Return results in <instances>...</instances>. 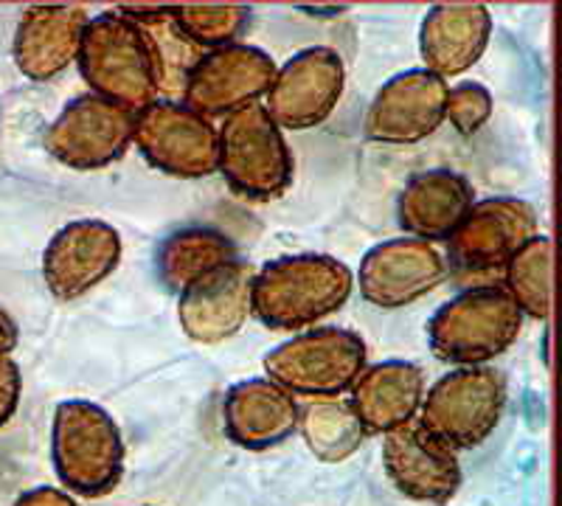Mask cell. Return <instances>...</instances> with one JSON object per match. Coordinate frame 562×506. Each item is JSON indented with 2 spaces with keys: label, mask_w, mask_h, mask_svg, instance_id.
<instances>
[{
  "label": "cell",
  "mask_w": 562,
  "mask_h": 506,
  "mask_svg": "<svg viewBox=\"0 0 562 506\" xmlns=\"http://www.w3.org/2000/svg\"><path fill=\"white\" fill-rule=\"evenodd\" d=\"M355 276L326 254H293L265 262L254 276V315L268 329L307 333L344 310Z\"/></svg>",
  "instance_id": "1"
},
{
  "label": "cell",
  "mask_w": 562,
  "mask_h": 506,
  "mask_svg": "<svg viewBox=\"0 0 562 506\" xmlns=\"http://www.w3.org/2000/svg\"><path fill=\"white\" fill-rule=\"evenodd\" d=\"M79 71L90 93L140 113L158 102L160 71L147 29L119 9L90 18L79 52Z\"/></svg>",
  "instance_id": "2"
},
{
  "label": "cell",
  "mask_w": 562,
  "mask_h": 506,
  "mask_svg": "<svg viewBox=\"0 0 562 506\" xmlns=\"http://www.w3.org/2000/svg\"><path fill=\"white\" fill-rule=\"evenodd\" d=\"M524 310L501 284H473L441 304L428 324L434 355L456 369L484 366L518 340Z\"/></svg>",
  "instance_id": "3"
},
{
  "label": "cell",
  "mask_w": 562,
  "mask_h": 506,
  "mask_svg": "<svg viewBox=\"0 0 562 506\" xmlns=\"http://www.w3.org/2000/svg\"><path fill=\"white\" fill-rule=\"evenodd\" d=\"M52 462L59 481L82 498H104L124 473V439L102 405L65 400L54 411Z\"/></svg>",
  "instance_id": "4"
},
{
  "label": "cell",
  "mask_w": 562,
  "mask_h": 506,
  "mask_svg": "<svg viewBox=\"0 0 562 506\" xmlns=\"http://www.w3.org/2000/svg\"><path fill=\"white\" fill-rule=\"evenodd\" d=\"M369 347L344 327H313L270 349L265 372L293 397L333 400L355 389L369 369Z\"/></svg>",
  "instance_id": "5"
},
{
  "label": "cell",
  "mask_w": 562,
  "mask_h": 506,
  "mask_svg": "<svg viewBox=\"0 0 562 506\" xmlns=\"http://www.w3.org/2000/svg\"><path fill=\"white\" fill-rule=\"evenodd\" d=\"M220 172L231 192L248 203L279 200L293 183V153L268 108L254 104L220 127Z\"/></svg>",
  "instance_id": "6"
},
{
  "label": "cell",
  "mask_w": 562,
  "mask_h": 506,
  "mask_svg": "<svg viewBox=\"0 0 562 506\" xmlns=\"http://www.w3.org/2000/svg\"><path fill=\"white\" fill-rule=\"evenodd\" d=\"M506 408V380L490 366L453 369L425 394L419 423L459 453L484 445Z\"/></svg>",
  "instance_id": "7"
},
{
  "label": "cell",
  "mask_w": 562,
  "mask_h": 506,
  "mask_svg": "<svg viewBox=\"0 0 562 506\" xmlns=\"http://www.w3.org/2000/svg\"><path fill=\"white\" fill-rule=\"evenodd\" d=\"M135 147L169 178L198 180L220 172V130L186 102H155L135 113Z\"/></svg>",
  "instance_id": "8"
},
{
  "label": "cell",
  "mask_w": 562,
  "mask_h": 506,
  "mask_svg": "<svg viewBox=\"0 0 562 506\" xmlns=\"http://www.w3.org/2000/svg\"><path fill=\"white\" fill-rule=\"evenodd\" d=\"M43 144L65 167L79 172L104 169L135 144V113L97 93H82L65 104L45 130Z\"/></svg>",
  "instance_id": "9"
},
{
  "label": "cell",
  "mask_w": 562,
  "mask_h": 506,
  "mask_svg": "<svg viewBox=\"0 0 562 506\" xmlns=\"http://www.w3.org/2000/svg\"><path fill=\"white\" fill-rule=\"evenodd\" d=\"M537 237V212L518 198L475 200L448 243L450 270L461 279L504 273L512 257Z\"/></svg>",
  "instance_id": "10"
},
{
  "label": "cell",
  "mask_w": 562,
  "mask_h": 506,
  "mask_svg": "<svg viewBox=\"0 0 562 506\" xmlns=\"http://www.w3.org/2000/svg\"><path fill=\"white\" fill-rule=\"evenodd\" d=\"M273 57L248 43L205 52L183 88V102L205 119L234 116L268 97L276 82Z\"/></svg>",
  "instance_id": "11"
},
{
  "label": "cell",
  "mask_w": 562,
  "mask_h": 506,
  "mask_svg": "<svg viewBox=\"0 0 562 506\" xmlns=\"http://www.w3.org/2000/svg\"><path fill=\"white\" fill-rule=\"evenodd\" d=\"M448 79L436 77L428 68L396 74L371 99L363 119L366 138L394 147L425 142L448 119Z\"/></svg>",
  "instance_id": "12"
},
{
  "label": "cell",
  "mask_w": 562,
  "mask_h": 506,
  "mask_svg": "<svg viewBox=\"0 0 562 506\" xmlns=\"http://www.w3.org/2000/svg\"><path fill=\"white\" fill-rule=\"evenodd\" d=\"M344 88V57L326 45H313L279 68L268 93V113L281 130L318 127L333 116Z\"/></svg>",
  "instance_id": "13"
},
{
  "label": "cell",
  "mask_w": 562,
  "mask_h": 506,
  "mask_svg": "<svg viewBox=\"0 0 562 506\" xmlns=\"http://www.w3.org/2000/svg\"><path fill=\"white\" fill-rule=\"evenodd\" d=\"M450 276V262L436 245L414 237L385 239L363 257L358 270L360 293L380 310H400L434 293Z\"/></svg>",
  "instance_id": "14"
},
{
  "label": "cell",
  "mask_w": 562,
  "mask_h": 506,
  "mask_svg": "<svg viewBox=\"0 0 562 506\" xmlns=\"http://www.w3.org/2000/svg\"><path fill=\"white\" fill-rule=\"evenodd\" d=\"M383 468L405 498L445 506L461 487L459 453L430 434L419 419L385 434Z\"/></svg>",
  "instance_id": "15"
},
{
  "label": "cell",
  "mask_w": 562,
  "mask_h": 506,
  "mask_svg": "<svg viewBox=\"0 0 562 506\" xmlns=\"http://www.w3.org/2000/svg\"><path fill=\"white\" fill-rule=\"evenodd\" d=\"M122 234L104 220H74L43 254V279L52 295L70 302L102 284L122 262Z\"/></svg>",
  "instance_id": "16"
},
{
  "label": "cell",
  "mask_w": 562,
  "mask_h": 506,
  "mask_svg": "<svg viewBox=\"0 0 562 506\" xmlns=\"http://www.w3.org/2000/svg\"><path fill=\"white\" fill-rule=\"evenodd\" d=\"M254 268L228 262L178 295L180 329L198 344L234 338L254 313Z\"/></svg>",
  "instance_id": "17"
},
{
  "label": "cell",
  "mask_w": 562,
  "mask_h": 506,
  "mask_svg": "<svg viewBox=\"0 0 562 506\" xmlns=\"http://www.w3.org/2000/svg\"><path fill=\"white\" fill-rule=\"evenodd\" d=\"M299 400L270 378H250L231 385L223 403V428L243 450L279 448L299 430Z\"/></svg>",
  "instance_id": "18"
},
{
  "label": "cell",
  "mask_w": 562,
  "mask_h": 506,
  "mask_svg": "<svg viewBox=\"0 0 562 506\" xmlns=\"http://www.w3.org/2000/svg\"><path fill=\"white\" fill-rule=\"evenodd\" d=\"M90 18L79 7H32L23 12L14 32V65L34 82L59 77L70 63H79L82 37Z\"/></svg>",
  "instance_id": "19"
},
{
  "label": "cell",
  "mask_w": 562,
  "mask_h": 506,
  "mask_svg": "<svg viewBox=\"0 0 562 506\" xmlns=\"http://www.w3.org/2000/svg\"><path fill=\"white\" fill-rule=\"evenodd\" d=\"M475 205V192L464 175L453 169H428L405 183L396 220L408 237L422 243H450Z\"/></svg>",
  "instance_id": "20"
},
{
  "label": "cell",
  "mask_w": 562,
  "mask_h": 506,
  "mask_svg": "<svg viewBox=\"0 0 562 506\" xmlns=\"http://www.w3.org/2000/svg\"><path fill=\"white\" fill-rule=\"evenodd\" d=\"M492 34V14L481 3H439L428 9L419 29L422 63L441 79L470 71Z\"/></svg>",
  "instance_id": "21"
},
{
  "label": "cell",
  "mask_w": 562,
  "mask_h": 506,
  "mask_svg": "<svg viewBox=\"0 0 562 506\" xmlns=\"http://www.w3.org/2000/svg\"><path fill=\"white\" fill-rule=\"evenodd\" d=\"M425 372L411 360H383L369 366L351 389V405L358 411L366 434H391L414 423L425 403Z\"/></svg>",
  "instance_id": "22"
},
{
  "label": "cell",
  "mask_w": 562,
  "mask_h": 506,
  "mask_svg": "<svg viewBox=\"0 0 562 506\" xmlns=\"http://www.w3.org/2000/svg\"><path fill=\"white\" fill-rule=\"evenodd\" d=\"M228 262H237V245L217 228L189 225L169 234L158 248V276L164 288L183 293Z\"/></svg>",
  "instance_id": "23"
},
{
  "label": "cell",
  "mask_w": 562,
  "mask_h": 506,
  "mask_svg": "<svg viewBox=\"0 0 562 506\" xmlns=\"http://www.w3.org/2000/svg\"><path fill=\"white\" fill-rule=\"evenodd\" d=\"M301 436L321 462H344L363 445L366 434L351 400H313L301 408Z\"/></svg>",
  "instance_id": "24"
},
{
  "label": "cell",
  "mask_w": 562,
  "mask_h": 506,
  "mask_svg": "<svg viewBox=\"0 0 562 506\" xmlns=\"http://www.w3.org/2000/svg\"><path fill=\"white\" fill-rule=\"evenodd\" d=\"M551 273H554V245L549 237L537 234L506 265L504 290L524 310V315L546 318L551 310Z\"/></svg>",
  "instance_id": "25"
},
{
  "label": "cell",
  "mask_w": 562,
  "mask_h": 506,
  "mask_svg": "<svg viewBox=\"0 0 562 506\" xmlns=\"http://www.w3.org/2000/svg\"><path fill=\"white\" fill-rule=\"evenodd\" d=\"M250 14V7L243 3H180L175 7V23L200 52H214L243 37Z\"/></svg>",
  "instance_id": "26"
},
{
  "label": "cell",
  "mask_w": 562,
  "mask_h": 506,
  "mask_svg": "<svg viewBox=\"0 0 562 506\" xmlns=\"http://www.w3.org/2000/svg\"><path fill=\"white\" fill-rule=\"evenodd\" d=\"M144 29H147L149 40H153L155 59H158L160 71V88H186V82H189V77H192V71L198 68L205 52H200L198 45L180 32L178 23H175V7L169 18L149 23Z\"/></svg>",
  "instance_id": "27"
},
{
  "label": "cell",
  "mask_w": 562,
  "mask_h": 506,
  "mask_svg": "<svg viewBox=\"0 0 562 506\" xmlns=\"http://www.w3.org/2000/svg\"><path fill=\"white\" fill-rule=\"evenodd\" d=\"M492 116V93L479 82H461L450 88L448 122L461 135H475Z\"/></svg>",
  "instance_id": "28"
},
{
  "label": "cell",
  "mask_w": 562,
  "mask_h": 506,
  "mask_svg": "<svg viewBox=\"0 0 562 506\" xmlns=\"http://www.w3.org/2000/svg\"><path fill=\"white\" fill-rule=\"evenodd\" d=\"M23 391V378L12 358H0V428L14 417Z\"/></svg>",
  "instance_id": "29"
},
{
  "label": "cell",
  "mask_w": 562,
  "mask_h": 506,
  "mask_svg": "<svg viewBox=\"0 0 562 506\" xmlns=\"http://www.w3.org/2000/svg\"><path fill=\"white\" fill-rule=\"evenodd\" d=\"M14 506H79V504L70 498L68 493H63V490L34 487L29 490V493L20 495V498L14 501Z\"/></svg>",
  "instance_id": "30"
},
{
  "label": "cell",
  "mask_w": 562,
  "mask_h": 506,
  "mask_svg": "<svg viewBox=\"0 0 562 506\" xmlns=\"http://www.w3.org/2000/svg\"><path fill=\"white\" fill-rule=\"evenodd\" d=\"M14 347H18V324L7 310L0 307V358H9Z\"/></svg>",
  "instance_id": "31"
}]
</instances>
